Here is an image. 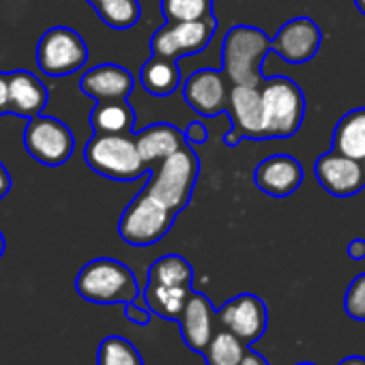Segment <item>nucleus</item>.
<instances>
[{"label": "nucleus", "mask_w": 365, "mask_h": 365, "mask_svg": "<svg viewBox=\"0 0 365 365\" xmlns=\"http://www.w3.org/2000/svg\"><path fill=\"white\" fill-rule=\"evenodd\" d=\"M245 352L247 346L228 329L215 333L207 344V348L202 350L207 365H241Z\"/></svg>", "instance_id": "393cba45"}, {"label": "nucleus", "mask_w": 365, "mask_h": 365, "mask_svg": "<svg viewBox=\"0 0 365 365\" xmlns=\"http://www.w3.org/2000/svg\"><path fill=\"white\" fill-rule=\"evenodd\" d=\"M200 176V157L194 146H182L150 168L144 190L176 215L192 202L196 182Z\"/></svg>", "instance_id": "f257e3e1"}, {"label": "nucleus", "mask_w": 365, "mask_h": 365, "mask_svg": "<svg viewBox=\"0 0 365 365\" xmlns=\"http://www.w3.org/2000/svg\"><path fill=\"white\" fill-rule=\"evenodd\" d=\"M140 82L144 91L153 97H168L180 86V67L178 61L163 56H150L140 69Z\"/></svg>", "instance_id": "aec40b11"}, {"label": "nucleus", "mask_w": 365, "mask_h": 365, "mask_svg": "<svg viewBox=\"0 0 365 365\" xmlns=\"http://www.w3.org/2000/svg\"><path fill=\"white\" fill-rule=\"evenodd\" d=\"M314 174L320 182V187L335 198L356 196L365 187L363 161L341 155L335 148L322 153L316 159Z\"/></svg>", "instance_id": "9b49d317"}, {"label": "nucleus", "mask_w": 365, "mask_h": 365, "mask_svg": "<svg viewBox=\"0 0 365 365\" xmlns=\"http://www.w3.org/2000/svg\"><path fill=\"white\" fill-rule=\"evenodd\" d=\"M344 309L352 320L365 322V273L356 275L346 294H344Z\"/></svg>", "instance_id": "c85d7f7f"}, {"label": "nucleus", "mask_w": 365, "mask_h": 365, "mask_svg": "<svg viewBox=\"0 0 365 365\" xmlns=\"http://www.w3.org/2000/svg\"><path fill=\"white\" fill-rule=\"evenodd\" d=\"M232 86V84H230ZM228 78L220 69H198L185 80L182 97L200 116H217L228 112L230 101Z\"/></svg>", "instance_id": "ddd939ff"}, {"label": "nucleus", "mask_w": 365, "mask_h": 365, "mask_svg": "<svg viewBox=\"0 0 365 365\" xmlns=\"http://www.w3.org/2000/svg\"><path fill=\"white\" fill-rule=\"evenodd\" d=\"M271 50L273 39L262 29L237 24L226 33L222 43V71L232 86H260L262 65Z\"/></svg>", "instance_id": "f03ea898"}, {"label": "nucleus", "mask_w": 365, "mask_h": 365, "mask_svg": "<svg viewBox=\"0 0 365 365\" xmlns=\"http://www.w3.org/2000/svg\"><path fill=\"white\" fill-rule=\"evenodd\" d=\"M84 161L112 180H138L150 170L140 155L135 133H93L84 146Z\"/></svg>", "instance_id": "7ed1b4c3"}, {"label": "nucleus", "mask_w": 365, "mask_h": 365, "mask_svg": "<svg viewBox=\"0 0 365 365\" xmlns=\"http://www.w3.org/2000/svg\"><path fill=\"white\" fill-rule=\"evenodd\" d=\"M264 106V140L294 135L305 116V95L290 78H273L260 86Z\"/></svg>", "instance_id": "39448f33"}, {"label": "nucleus", "mask_w": 365, "mask_h": 365, "mask_svg": "<svg viewBox=\"0 0 365 365\" xmlns=\"http://www.w3.org/2000/svg\"><path fill=\"white\" fill-rule=\"evenodd\" d=\"M165 22H198L213 16V0H161Z\"/></svg>", "instance_id": "cd10ccee"}, {"label": "nucleus", "mask_w": 365, "mask_h": 365, "mask_svg": "<svg viewBox=\"0 0 365 365\" xmlns=\"http://www.w3.org/2000/svg\"><path fill=\"white\" fill-rule=\"evenodd\" d=\"M11 187H14L11 174H9V170L5 168V163L0 161V200H3V198L11 192Z\"/></svg>", "instance_id": "473e14b6"}, {"label": "nucleus", "mask_w": 365, "mask_h": 365, "mask_svg": "<svg viewBox=\"0 0 365 365\" xmlns=\"http://www.w3.org/2000/svg\"><path fill=\"white\" fill-rule=\"evenodd\" d=\"M88 61V48L80 33L69 26H54L43 33L37 46V65L50 78H65L80 71Z\"/></svg>", "instance_id": "0eeeda50"}, {"label": "nucleus", "mask_w": 365, "mask_h": 365, "mask_svg": "<svg viewBox=\"0 0 365 365\" xmlns=\"http://www.w3.org/2000/svg\"><path fill=\"white\" fill-rule=\"evenodd\" d=\"M125 316H127L131 322L142 324V327L150 322V309L144 307V305H140L138 301H131V303L125 305Z\"/></svg>", "instance_id": "7c9ffc66"}, {"label": "nucleus", "mask_w": 365, "mask_h": 365, "mask_svg": "<svg viewBox=\"0 0 365 365\" xmlns=\"http://www.w3.org/2000/svg\"><path fill=\"white\" fill-rule=\"evenodd\" d=\"M228 114L232 120L230 131L224 135V144L235 148L241 140H264V106L260 86L235 84L230 86Z\"/></svg>", "instance_id": "9d476101"}, {"label": "nucleus", "mask_w": 365, "mask_h": 365, "mask_svg": "<svg viewBox=\"0 0 365 365\" xmlns=\"http://www.w3.org/2000/svg\"><path fill=\"white\" fill-rule=\"evenodd\" d=\"M217 320L224 324V329L235 333L245 346H250L264 335L269 324V314L260 297L252 292H243L230 299L217 312Z\"/></svg>", "instance_id": "f8f14e48"}, {"label": "nucleus", "mask_w": 365, "mask_h": 365, "mask_svg": "<svg viewBox=\"0 0 365 365\" xmlns=\"http://www.w3.org/2000/svg\"><path fill=\"white\" fill-rule=\"evenodd\" d=\"M299 365H314V363H299Z\"/></svg>", "instance_id": "ea45409f"}, {"label": "nucleus", "mask_w": 365, "mask_h": 365, "mask_svg": "<svg viewBox=\"0 0 365 365\" xmlns=\"http://www.w3.org/2000/svg\"><path fill=\"white\" fill-rule=\"evenodd\" d=\"M178 324H180V333H182L185 344L192 350L202 352L213 337V305H211V301L202 292H192L185 309H182V314L178 316Z\"/></svg>", "instance_id": "f3484780"}, {"label": "nucleus", "mask_w": 365, "mask_h": 365, "mask_svg": "<svg viewBox=\"0 0 365 365\" xmlns=\"http://www.w3.org/2000/svg\"><path fill=\"white\" fill-rule=\"evenodd\" d=\"M48 88L43 82L24 69L9 73V101H11V114L20 118H33L39 116L48 106Z\"/></svg>", "instance_id": "a211bd4d"}, {"label": "nucleus", "mask_w": 365, "mask_h": 365, "mask_svg": "<svg viewBox=\"0 0 365 365\" xmlns=\"http://www.w3.org/2000/svg\"><path fill=\"white\" fill-rule=\"evenodd\" d=\"M354 5H356V9L365 16V0H354Z\"/></svg>", "instance_id": "e433bc0d"}, {"label": "nucleus", "mask_w": 365, "mask_h": 365, "mask_svg": "<svg viewBox=\"0 0 365 365\" xmlns=\"http://www.w3.org/2000/svg\"><path fill=\"white\" fill-rule=\"evenodd\" d=\"M86 3H88L91 7H97V5L101 3V0H86Z\"/></svg>", "instance_id": "58836bf2"}, {"label": "nucleus", "mask_w": 365, "mask_h": 365, "mask_svg": "<svg viewBox=\"0 0 365 365\" xmlns=\"http://www.w3.org/2000/svg\"><path fill=\"white\" fill-rule=\"evenodd\" d=\"M135 142H138L142 159L150 168L159 163L161 159H165L168 155L180 150L182 146H187L185 131H180L168 123H155V125L144 127L142 131L135 133Z\"/></svg>", "instance_id": "6ab92c4d"}, {"label": "nucleus", "mask_w": 365, "mask_h": 365, "mask_svg": "<svg viewBox=\"0 0 365 365\" xmlns=\"http://www.w3.org/2000/svg\"><path fill=\"white\" fill-rule=\"evenodd\" d=\"M135 123V112L127 99L97 101L91 112L93 133H131Z\"/></svg>", "instance_id": "4be33fe9"}, {"label": "nucleus", "mask_w": 365, "mask_h": 365, "mask_svg": "<svg viewBox=\"0 0 365 365\" xmlns=\"http://www.w3.org/2000/svg\"><path fill=\"white\" fill-rule=\"evenodd\" d=\"M303 182V165L290 155H271L254 168V185L271 198H288Z\"/></svg>", "instance_id": "2eb2a0df"}, {"label": "nucleus", "mask_w": 365, "mask_h": 365, "mask_svg": "<svg viewBox=\"0 0 365 365\" xmlns=\"http://www.w3.org/2000/svg\"><path fill=\"white\" fill-rule=\"evenodd\" d=\"M135 86V80L131 71H127L120 65L103 63L88 71H84L80 80V91L95 101H114V99H127Z\"/></svg>", "instance_id": "dca6fc26"}, {"label": "nucleus", "mask_w": 365, "mask_h": 365, "mask_svg": "<svg viewBox=\"0 0 365 365\" xmlns=\"http://www.w3.org/2000/svg\"><path fill=\"white\" fill-rule=\"evenodd\" d=\"M363 172H365V159H363Z\"/></svg>", "instance_id": "a19ab883"}, {"label": "nucleus", "mask_w": 365, "mask_h": 365, "mask_svg": "<svg viewBox=\"0 0 365 365\" xmlns=\"http://www.w3.org/2000/svg\"><path fill=\"white\" fill-rule=\"evenodd\" d=\"M217 31L215 16L198 22H165L150 37V52L170 61H180L185 56L200 54L209 48Z\"/></svg>", "instance_id": "1a4fd4ad"}, {"label": "nucleus", "mask_w": 365, "mask_h": 365, "mask_svg": "<svg viewBox=\"0 0 365 365\" xmlns=\"http://www.w3.org/2000/svg\"><path fill=\"white\" fill-rule=\"evenodd\" d=\"M322 43V31L312 18H292L273 37V52L290 65L312 61Z\"/></svg>", "instance_id": "4468645a"}, {"label": "nucleus", "mask_w": 365, "mask_h": 365, "mask_svg": "<svg viewBox=\"0 0 365 365\" xmlns=\"http://www.w3.org/2000/svg\"><path fill=\"white\" fill-rule=\"evenodd\" d=\"M76 290L97 305H127L140 297L133 271L114 258H97L84 264L76 277Z\"/></svg>", "instance_id": "20e7f679"}, {"label": "nucleus", "mask_w": 365, "mask_h": 365, "mask_svg": "<svg viewBox=\"0 0 365 365\" xmlns=\"http://www.w3.org/2000/svg\"><path fill=\"white\" fill-rule=\"evenodd\" d=\"M148 282L161 286H180L192 288L194 284V267L178 254H165L155 260L148 269Z\"/></svg>", "instance_id": "b1692460"}, {"label": "nucleus", "mask_w": 365, "mask_h": 365, "mask_svg": "<svg viewBox=\"0 0 365 365\" xmlns=\"http://www.w3.org/2000/svg\"><path fill=\"white\" fill-rule=\"evenodd\" d=\"M337 365H365V359L363 356H346Z\"/></svg>", "instance_id": "c9c22d12"}, {"label": "nucleus", "mask_w": 365, "mask_h": 365, "mask_svg": "<svg viewBox=\"0 0 365 365\" xmlns=\"http://www.w3.org/2000/svg\"><path fill=\"white\" fill-rule=\"evenodd\" d=\"M192 288H180V286H161V284H150L146 282L144 290V303L146 307L165 318V320H178L187 305V299L192 297Z\"/></svg>", "instance_id": "5701e85b"}, {"label": "nucleus", "mask_w": 365, "mask_h": 365, "mask_svg": "<svg viewBox=\"0 0 365 365\" xmlns=\"http://www.w3.org/2000/svg\"><path fill=\"white\" fill-rule=\"evenodd\" d=\"M11 114V101H9V73L0 71V116Z\"/></svg>", "instance_id": "2f4dec72"}, {"label": "nucleus", "mask_w": 365, "mask_h": 365, "mask_svg": "<svg viewBox=\"0 0 365 365\" xmlns=\"http://www.w3.org/2000/svg\"><path fill=\"white\" fill-rule=\"evenodd\" d=\"M22 142L33 159L50 168L67 163L76 148L73 131L63 120L43 114L29 118Z\"/></svg>", "instance_id": "6e6552de"}, {"label": "nucleus", "mask_w": 365, "mask_h": 365, "mask_svg": "<svg viewBox=\"0 0 365 365\" xmlns=\"http://www.w3.org/2000/svg\"><path fill=\"white\" fill-rule=\"evenodd\" d=\"M185 140H187L190 146H200V144H205V142L209 140V129H207V125L200 123V120L190 123V127L185 129Z\"/></svg>", "instance_id": "c756f323"}, {"label": "nucleus", "mask_w": 365, "mask_h": 365, "mask_svg": "<svg viewBox=\"0 0 365 365\" xmlns=\"http://www.w3.org/2000/svg\"><path fill=\"white\" fill-rule=\"evenodd\" d=\"M348 256L352 260H363L365 258V239H354L348 245Z\"/></svg>", "instance_id": "72a5a7b5"}, {"label": "nucleus", "mask_w": 365, "mask_h": 365, "mask_svg": "<svg viewBox=\"0 0 365 365\" xmlns=\"http://www.w3.org/2000/svg\"><path fill=\"white\" fill-rule=\"evenodd\" d=\"M101 22L114 31H127L138 24L142 18V7L138 0H101L97 7H93Z\"/></svg>", "instance_id": "a878e982"}, {"label": "nucleus", "mask_w": 365, "mask_h": 365, "mask_svg": "<svg viewBox=\"0 0 365 365\" xmlns=\"http://www.w3.org/2000/svg\"><path fill=\"white\" fill-rule=\"evenodd\" d=\"M333 148L341 155L363 161L365 159V110L356 108L346 112L335 131H333Z\"/></svg>", "instance_id": "412c9836"}, {"label": "nucleus", "mask_w": 365, "mask_h": 365, "mask_svg": "<svg viewBox=\"0 0 365 365\" xmlns=\"http://www.w3.org/2000/svg\"><path fill=\"white\" fill-rule=\"evenodd\" d=\"M3 254H5V237L0 232V258H3Z\"/></svg>", "instance_id": "4c0bfd02"}, {"label": "nucleus", "mask_w": 365, "mask_h": 365, "mask_svg": "<svg viewBox=\"0 0 365 365\" xmlns=\"http://www.w3.org/2000/svg\"><path fill=\"white\" fill-rule=\"evenodd\" d=\"M241 365H269L258 352H252V350H247L245 352V356H243V363Z\"/></svg>", "instance_id": "f704fd0d"}, {"label": "nucleus", "mask_w": 365, "mask_h": 365, "mask_svg": "<svg viewBox=\"0 0 365 365\" xmlns=\"http://www.w3.org/2000/svg\"><path fill=\"white\" fill-rule=\"evenodd\" d=\"M174 220L176 213L172 209L142 190L123 211L118 220V235L133 247H148L170 232Z\"/></svg>", "instance_id": "423d86ee"}, {"label": "nucleus", "mask_w": 365, "mask_h": 365, "mask_svg": "<svg viewBox=\"0 0 365 365\" xmlns=\"http://www.w3.org/2000/svg\"><path fill=\"white\" fill-rule=\"evenodd\" d=\"M97 365H144V361L129 339L120 335H110L99 344Z\"/></svg>", "instance_id": "bb28decb"}]
</instances>
